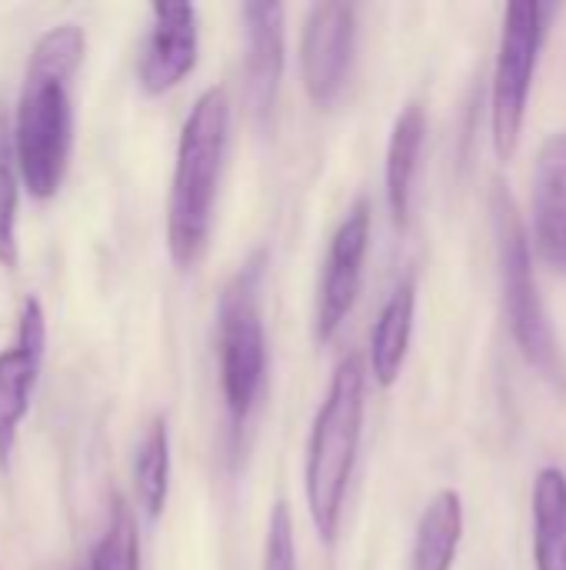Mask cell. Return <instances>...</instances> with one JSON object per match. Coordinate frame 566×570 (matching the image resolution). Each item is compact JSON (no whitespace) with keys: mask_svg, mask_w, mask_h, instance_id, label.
Segmentation results:
<instances>
[{"mask_svg":"<svg viewBox=\"0 0 566 570\" xmlns=\"http://www.w3.org/2000/svg\"><path fill=\"white\" fill-rule=\"evenodd\" d=\"M83 47V30L77 23H60L40 33L27 60L10 140L20 184L37 200H50L67 177L73 150L70 83L80 70Z\"/></svg>","mask_w":566,"mask_h":570,"instance_id":"obj_1","label":"cell"},{"mask_svg":"<svg viewBox=\"0 0 566 570\" xmlns=\"http://www.w3.org/2000/svg\"><path fill=\"white\" fill-rule=\"evenodd\" d=\"M230 134V100L224 87L203 90L177 140V164L167 197V250L177 267H193L207 250L217 180L227 154Z\"/></svg>","mask_w":566,"mask_h":570,"instance_id":"obj_2","label":"cell"},{"mask_svg":"<svg viewBox=\"0 0 566 570\" xmlns=\"http://www.w3.org/2000/svg\"><path fill=\"white\" fill-rule=\"evenodd\" d=\"M364 407H367V367L360 354H347L337 364L327 397L317 407L307 441V468H304L307 511L324 544H334L340 531L344 501L364 434Z\"/></svg>","mask_w":566,"mask_h":570,"instance_id":"obj_3","label":"cell"},{"mask_svg":"<svg viewBox=\"0 0 566 570\" xmlns=\"http://www.w3.org/2000/svg\"><path fill=\"white\" fill-rule=\"evenodd\" d=\"M494 230H497V261H500V287H504V317L510 337L530 367H537L547 381L564 384V357L537 287L534 247L524 230L517 200L504 184L494 194Z\"/></svg>","mask_w":566,"mask_h":570,"instance_id":"obj_4","label":"cell"},{"mask_svg":"<svg viewBox=\"0 0 566 570\" xmlns=\"http://www.w3.org/2000/svg\"><path fill=\"white\" fill-rule=\"evenodd\" d=\"M264 254L250 257L217 307V351H220V387L234 428H244L267 377V331H264Z\"/></svg>","mask_w":566,"mask_h":570,"instance_id":"obj_5","label":"cell"},{"mask_svg":"<svg viewBox=\"0 0 566 570\" xmlns=\"http://www.w3.org/2000/svg\"><path fill=\"white\" fill-rule=\"evenodd\" d=\"M544 17H547V7L537 0H514L504 10L500 50H497L494 83H490V137H494V150L500 160L514 157L520 134H524L534 73H537L544 33H547Z\"/></svg>","mask_w":566,"mask_h":570,"instance_id":"obj_6","label":"cell"},{"mask_svg":"<svg viewBox=\"0 0 566 570\" xmlns=\"http://www.w3.org/2000/svg\"><path fill=\"white\" fill-rule=\"evenodd\" d=\"M357 50V7L354 3H314L304 20L300 77L317 107H334L347 87Z\"/></svg>","mask_w":566,"mask_h":570,"instance_id":"obj_7","label":"cell"},{"mask_svg":"<svg viewBox=\"0 0 566 570\" xmlns=\"http://www.w3.org/2000/svg\"><path fill=\"white\" fill-rule=\"evenodd\" d=\"M370 200L360 197L340 220V227L330 237L320 291H317V341L327 344L344 327L347 314L354 311V301L360 294L364 261L370 250Z\"/></svg>","mask_w":566,"mask_h":570,"instance_id":"obj_8","label":"cell"},{"mask_svg":"<svg viewBox=\"0 0 566 570\" xmlns=\"http://www.w3.org/2000/svg\"><path fill=\"white\" fill-rule=\"evenodd\" d=\"M47 344V317L37 297H27L20 307L17 337L0 351V464H7L17 431L30 411V394L40 377Z\"/></svg>","mask_w":566,"mask_h":570,"instance_id":"obj_9","label":"cell"},{"mask_svg":"<svg viewBox=\"0 0 566 570\" xmlns=\"http://www.w3.org/2000/svg\"><path fill=\"white\" fill-rule=\"evenodd\" d=\"M200 50V23L193 3H153L150 37L140 53L137 80L150 97L173 90L193 67Z\"/></svg>","mask_w":566,"mask_h":570,"instance_id":"obj_10","label":"cell"},{"mask_svg":"<svg viewBox=\"0 0 566 570\" xmlns=\"http://www.w3.org/2000/svg\"><path fill=\"white\" fill-rule=\"evenodd\" d=\"M530 224L534 254L566 277V130L540 140L530 180Z\"/></svg>","mask_w":566,"mask_h":570,"instance_id":"obj_11","label":"cell"},{"mask_svg":"<svg viewBox=\"0 0 566 570\" xmlns=\"http://www.w3.org/2000/svg\"><path fill=\"white\" fill-rule=\"evenodd\" d=\"M284 7L280 3H244L247 23V100L260 124L274 117L284 67H287V30H284Z\"/></svg>","mask_w":566,"mask_h":570,"instance_id":"obj_12","label":"cell"},{"mask_svg":"<svg viewBox=\"0 0 566 570\" xmlns=\"http://www.w3.org/2000/svg\"><path fill=\"white\" fill-rule=\"evenodd\" d=\"M414 317H417V284L414 277H404L394 294L384 301L377 324L370 331V374L380 387H394L407 351L414 337Z\"/></svg>","mask_w":566,"mask_h":570,"instance_id":"obj_13","label":"cell"},{"mask_svg":"<svg viewBox=\"0 0 566 570\" xmlns=\"http://www.w3.org/2000/svg\"><path fill=\"white\" fill-rule=\"evenodd\" d=\"M424 140H427V110H424V104L410 100L397 114L390 144H387V207L397 224H407V217H410L414 177H417Z\"/></svg>","mask_w":566,"mask_h":570,"instance_id":"obj_14","label":"cell"},{"mask_svg":"<svg viewBox=\"0 0 566 570\" xmlns=\"http://www.w3.org/2000/svg\"><path fill=\"white\" fill-rule=\"evenodd\" d=\"M464 541V501L457 491L444 488L430 498L420 514L410 570H454L457 551Z\"/></svg>","mask_w":566,"mask_h":570,"instance_id":"obj_15","label":"cell"},{"mask_svg":"<svg viewBox=\"0 0 566 570\" xmlns=\"http://www.w3.org/2000/svg\"><path fill=\"white\" fill-rule=\"evenodd\" d=\"M534 514V568L566 570V474L540 468L530 494Z\"/></svg>","mask_w":566,"mask_h":570,"instance_id":"obj_16","label":"cell"},{"mask_svg":"<svg viewBox=\"0 0 566 570\" xmlns=\"http://www.w3.org/2000/svg\"><path fill=\"white\" fill-rule=\"evenodd\" d=\"M133 484H137L140 508L147 511L150 521H157L170 494V428L163 414H157L140 438L133 458Z\"/></svg>","mask_w":566,"mask_h":570,"instance_id":"obj_17","label":"cell"},{"mask_svg":"<svg viewBox=\"0 0 566 570\" xmlns=\"http://www.w3.org/2000/svg\"><path fill=\"white\" fill-rule=\"evenodd\" d=\"M90 570H140V538L130 504L117 494L100 541L90 548Z\"/></svg>","mask_w":566,"mask_h":570,"instance_id":"obj_18","label":"cell"},{"mask_svg":"<svg viewBox=\"0 0 566 570\" xmlns=\"http://www.w3.org/2000/svg\"><path fill=\"white\" fill-rule=\"evenodd\" d=\"M17 207H20V174H17V157H13L7 120L0 117V267L7 271H13L20 261Z\"/></svg>","mask_w":566,"mask_h":570,"instance_id":"obj_19","label":"cell"},{"mask_svg":"<svg viewBox=\"0 0 566 570\" xmlns=\"http://www.w3.org/2000/svg\"><path fill=\"white\" fill-rule=\"evenodd\" d=\"M264 570H297V548H294V521L284 501L274 504L264 544Z\"/></svg>","mask_w":566,"mask_h":570,"instance_id":"obj_20","label":"cell"}]
</instances>
